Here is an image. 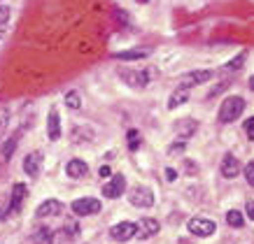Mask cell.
<instances>
[{"instance_id": "cell-1", "label": "cell", "mask_w": 254, "mask_h": 244, "mask_svg": "<svg viewBox=\"0 0 254 244\" xmlns=\"http://www.w3.org/2000/svg\"><path fill=\"white\" fill-rule=\"evenodd\" d=\"M243 109H245V100L240 98V96H229V98L222 102V107H219V121L222 123L236 121V119L243 114Z\"/></svg>"}, {"instance_id": "cell-2", "label": "cell", "mask_w": 254, "mask_h": 244, "mask_svg": "<svg viewBox=\"0 0 254 244\" xmlns=\"http://www.w3.org/2000/svg\"><path fill=\"white\" fill-rule=\"evenodd\" d=\"M156 77V70L154 68H147V70H124L122 72V79L131 89H145L147 82Z\"/></svg>"}, {"instance_id": "cell-3", "label": "cell", "mask_w": 254, "mask_h": 244, "mask_svg": "<svg viewBox=\"0 0 254 244\" xmlns=\"http://www.w3.org/2000/svg\"><path fill=\"white\" fill-rule=\"evenodd\" d=\"M187 228H189V233H191V235H196V237H210V235H215L217 223L212 221V219L196 216V219H191V221L187 223Z\"/></svg>"}, {"instance_id": "cell-4", "label": "cell", "mask_w": 254, "mask_h": 244, "mask_svg": "<svg viewBox=\"0 0 254 244\" xmlns=\"http://www.w3.org/2000/svg\"><path fill=\"white\" fill-rule=\"evenodd\" d=\"M103 209L98 198H79L72 202V212L77 216H91V214H98Z\"/></svg>"}, {"instance_id": "cell-5", "label": "cell", "mask_w": 254, "mask_h": 244, "mask_svg": "<svg viewBox=\"0 0 254 244\" xmlns=\"http://www.w3.org/2000/svg\"><path fill=\"white\" fill-rule=\"evenodd\" d=\"M128 202H131L133 207H142V209H147V207L154 205V193L149 191L147 186H135L131 191V195H128Z\"/></svg>"}, {"instance_id": "cell-6", "label": "cell", "mask_w": 254, "mask_h": 244, "mask_svg": "<svg viewBox=\"0 0 254 244\" xmlns=\"http://www.w3.org/2000/svg\"><path fill=\"white\" fill-rule=\"evenodd\" d=\"M110 235H112V240H117V242H128L131 237L138 235V226L131 221H122V223H117V226H112Z\"/></svg>"}, {"instance_id": "cell-7", "label": "cell", "mask_w": 254, "mask_h": 244, "mask_svg": "<svg viewBox=\"0 0 254 244\" xmlns=\"http://www.w3.org/2000/svg\"><path fill=\"white\" fill-rule=\"evenodd\" d=\"M215 77L212 70H191L189 75H185L180 79V86H198V84H205Z\"/></svg>"}, {"instance_id": "cell-8", "label": "cell", "mask_w": 254, "mask_h": 244, "mask_svg": "<svg viewBox=\"0 0 254 244\" xmlns=\"http://www.w3.org/2000/svg\"><path fill=\"white\" fill-rule=\"evenodd\" d=\"M124 191H126V177L124 175H115L103 186V195H105V198H119Z\"/></svg>"}, {"instance_id": "cell-9", "label": "cell", "mask_w": 254, "mask_h": 244, "mask_svg": "<svg viewBox=\"0 0 254 244\" xmlns=\"http://www.w3.org/2000/svg\"><path fill=\"white\" fill-rule=\"evenodd\" d=\"M63 212V205L59 202V200H54V198H49V200H45L42 205L35 209V214H38V219H49V216H59V214Z\"/></svg>"}, {"instance_id": "cell-10", "label": "cell", "mask_w": 254, "mask_h": 244, "mask_svg": "<svg viewBox=\"0 0 254 244\" xmlns=\"http://www.w3.org/2000/svg\"><path fill=\"white\" fill-rule=\"evenodd\" d=\"M47 135H49L52 142H56L61 138V116H59V112L54 107L49 109V116H47Z\"/></svg>"}, {"instance_id": "cell-11", "label": "cell", "mask_w": 254, "mask_h": 244, "mask_svg": "<svg viewBox=\"0 0 254 244\" xmlns=\"http://www.w3.org/2000/svg\"><path fill=\"white\" fill-rule=\"evenodd\" d=\"M26 195H28V186H26V184H14V186H12V195H9L12 214L21 212V205H23V198H26Z\"/></svg>"}, {"instance_id": "cell-12", "label": "cell", "mask_w": 254, "mask_h": 244, "mask_svg": "<svg viewBox=\"0 0 254 244\" xmlns=\"http://www.w3.org/2000/svg\"><path fill=\"white\" fill-rule=\"evenodd\" d=\"M40 165H42V153L40 151H31L26 158H23V172L28 177H38Z\"/></svg>"}, {"instance_id": "cell-13", "label": "cell", "mask_w": 254, "mask_h": 244, "mask_svg": "<svg viewBox=\"0 0 254 244\" xmlns=\"http://www.w3.org/2000/svg\"><path fill=\"white\" fill-rule=\"evenodd\" d=\"M240 172V163L236 156H231V153H226L222 158V175L226 177V179H233V177H238Z\"/></svg>"}, {"instance_id": "cell-14", "label": "cell", "mask_w": 254, "mask_h": 244, "mask_svg": "<svg viewBox=\"0 0 254 244\" xmlns=\"http://www.w3.org/2000/svg\"><path fill=\"white\" fill-rule=\"evenodd\" d=\"M159 230H161V223L156 221V219H149V216H147V219H142V221H140L138 235L142 237V240H147V237H154Z\"/></svg>"}, {"instance_id": "cell-15", "label": "cell", "mask_w": 254, "mask_h": 244, "mask_svg": "<svg viewBox=\"0 0 254 244\" xmlns=\"http://www.w3.org/2000/svg\"><path fill=\"white\" fill-rule=\"evenodd\" d=\"M65 172H68V177H72V179H79V177H86V172H89V165H86L82 158H72L68 163Z\"/></svg>"}, {"instance_id": "cell-16", "label": "cell", "mask_w": 254, "mask_h": 244, "mask_svg": "<svg viewBox=\"0 0 254 244\" xmlns=\"http://www.w3.org/2000/svg\"><path fill=\"white\" fill-rule=\"evenodd\" d=\"M196 128H198V123L193 121V119H182V121H177L175 133L180 138H191L193 133H196Z\"/></svg>"}, {"instance_id": "cell-17", "label": "cell", "mask_w": 254, "mask_h": 244, "mask_svg": "<svg viewBox=\"0 0 254 244\" xmlns=\"http://www.w3.org/2000/svg\"><path fill=\"white\" fill-rule=\"evenodd\" d=\"M187 100H189V89H187V86H180V89H175L173 96L168 98V107L170 109H173V107H180V105H185Z\"/></svg>"}, {"instance_id": "cell-18", "label": "cell", "mask_w": 254, "mask_h": 244, "mask_svg": "<svg viewBox=\"0 0 254 244\" xmlns=\"http://www.w3.org/2000/svg\"><path fill=\"white\" fill-rule=\"evenodd\" d=\"M147 51L145 49H126V51H117L115 58L119 61H138V58H145Z\"/></svg>"}, {"instance_id": "cell-19", "label": "cell", "mask_w": 254, "mask_h": 244, "mask_svg": "<svg viewBox=\"0 0 254 244\" xmlns=\"http://www.w3.org/2000/svg\"><path fill=\"white\" fill-rule=\"evenodd\" d=\"M245 58H247V51H240L238 56L233 58V61H229L226 65H224V70H226V72H238V70L243 68V63H245Z\"/></svg>"}, {"instance_id": "cell-20", "label": "cell", "mask_w": 254, "mask_h": 244, "mask_svg": "<svg viewBox=\"0 0 254 244\" xmlns=\"http://www.w3.org/2000/svg\"><path fill=\"white\" fill-rule=\"evenodd\" d=\"M19 138H21V130H19V133H14V135H12V138H9L7 142H5V146H2V158H5V160H7L9 156H12V151H14L16 142H19Z\"/></svg>"}, {"instance_id": "cell-21", "label": "cell", "mask_w": 254, "mask_h": 244, "mask_svg": "<svg viewBox=\"0 0 254 244\" xmlns=\"http://www.w3.org/2000/svg\"><path fill=\"white\" fill-rule=\"evenodd\" d=\"M65 107H70V109H79V107H82V96H79V91L65 93Z\"/></svg>"}, {"instance_id": "cell-22", "label": "cell", "mask_w": 254, "mask_h": 244, "mask_svg": "<svg viewBox=\"0 0 254 244\" xmlns=\"http://www.w3.org/2000/svg\"><path fill=\"white\" fill-rule=\"evenodd\" d=\"M126 140H128V149H131V151H138L140 142H142V135H140L138 130H128V133H126Z\"/></svg>"}, {"instance_id": "cell-23", "label": "cell", "mask_w": 254, "mask_h": 244, "mask_svg": "<svg viewBox=\"0 0 254 244\" xmlns=\"http://www.w3.org/2000/svg\"><path fill=\"white\" fill-rule=\"evenodd\" d=\"M226 223L233 226V228H240V226L245 223V219H243V214H240L238 209H231V212L226 214Z\"/></svg>"}, {"instance_id": "cell-24", "label": "cell", "mask_w": 254, "mask_h": 244, "mask_svg": "<svg viewBox=\"0 0 254 244\" xmlns=\"http://www.w3.org/2000/svg\"><path fill=\"white\" fill-rule=\"evenodd\" d=\"M9 214H12V202H9L7 195H2V193H0V221H5Z\"/></svg>"}, {"instance_id": "cell-25", "label": "cell", "mask_w": 254, "mask_h": 244, "mask_svg": "<svg viewBox=\"0 0 254 244\" xmlns=\"http://www.w3.org/2000/svg\"><path fill=\"white\" fill-rule=\"evenodd\" d=\"M33 242H35V244H49V230H47V228L38 230V233H35V237H33Z\"/></svg>"}, {"instance_id": "cell-26", "label": "cell", "mask_w": 254, "mask_h": 244, "mask_svg": "<svg viewBox=\"0 0 254 244\" xmlns=\"http://www.w3.org/2000/svg\"><path fill=\"white\" fill-rule=\"evenodd\" d=\"M245 179H247V184H250V186H254V160H250V163H247Z\"/></svg>"}, {"instance_id": "cell-27", "label": "cell", "mask_w": 254, "mask_h": 244, "mask_svg": "<svg viewBox=\"0 0 254 244\" xmlns=\"http://www.w3.org/2000/svg\"><path fill=\"white\" fill-rule=\"evenodd\" d=\"M245 133H247V138L254 140V116H250L245 121Z\"/></svg>"}, {"instance_id": "cell-28", "label": "cell", "mask_w": 254, "mask_h": 244, "mask_svg": "<svg viewBox=\"0 0 254 244\" xmlns=\"http://www.w3.org/2000/svg\"><path fill=\"white\" fill-rule=\"evenodd\" d=\"M7 19H9V12L7 9H0V35H2L5 26H7Z\"/></svg>"}, {"instance_id": "cell-29", "label": "cell", "mask_w": 254, "mask_h": 244, "mask_svg": "<svg viewBox=\"0 0 254 244\" xmlns=\"http://www.w3.org/2000/svg\"><path fill=\"white\" fill-rule=\"evenodd\" d=\"M245 212H247V219H252V221H254V200H247Z\"/></svg>"}, {"instance_id": "cell-30", "label": "cell", "mask_w": 254, "mask_h": 244, "mask_svg": "<svg viewBox=\"0 0 254 244\" xmlns=\"http://www.w3.org/2000/svg\"><path fill=\"white\" fill-rule=\"evenodd\" d=\"M180 151H185V142H175V146L168 149V153H180Z\"/></svg>"}, {"instance_id": "cell-31", "label": "cell", "mask_w": 254, "mask_h": 244, "mask_svg": "<svg viewBox=\"0 0 254 244\" xmlns=\"http://www.w3.org/2000/svg\"><path fill=\"white\" fill-rule=\"evenodd\" d=\"M166 179H168V182H175V179H177V170H173V168L166 170Z\"/></svg>"}, {"instance_id": "cell-32", "label": "cell", "mask_w": 254, "mask_h": 244, "mask_svg": "<svg viewBox=\"0 0 254 244\" xmlns=\"http://www.w3.org/2000/svg\"><path fill=\"white\" fill-rule=\"evenodd\" d=\"M185 170H187V172H189V175H191V172H196V170H198V168L193 165V160H187V163H185Z\"/></svg>"}, {"instance_id": "cell-33", "label": "cell", "mask_w": 254, "mask_h": 244, "mask_svg": "<svg viewBox=\"0 0 254 244\" xmlns=\"http://www.w3.org/2000/svg\"><path fill=\"white\" fill-rule=\"evenodd\" d=\"M100 177H110V168H108V165H103V168H100Z\"/></svg>"}, {"instance_id": "cell-34", "label": "cell", "mask_w": 254, "mask_h": 244, "mask_svg": "<svg viewBox=\"0 0 254 244\" xmlns=\"http://www.w3.org/2000/svg\"><path fill=\"white\" fill-rule=\"evenodd\" d=\"M250 89L254 91V75H252V79H250Z\"/></svg>"}, {"instance_id": "cell-35", "label": "cell", "mask_w": 254, "mask_h": 244, "mask_svg": "<svg viewBox=\"0 0 254 244\" xmlns=\"http://www.w3.org/2000/svg\"><path fill=\"white\" fill-rule=\"evenodd\" d=\"M138 2H149V0H138Z\"/></svg>"}, {"instance_id": "cell-36", "label": "cell", "mask_w": 254, "mask_h": 244, "mask_svg": "<svg viewBox=\"0 0 254 244\" xmlns=\"http://www.w3.org/2000/svg\"><path fill=\"white\" fill-rule=\"evenodd\" d=\"M0 98H2V96H0Z\"/></svg>"}]
</instances>
